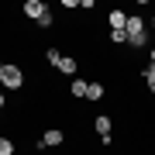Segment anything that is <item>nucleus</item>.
I'll return each mask as SVG.
<instances>
[{
  "mask_svg": "<svg viewBox=\"0 0 155 155\" xmlns=\"http://www.w3.org/2000/svg\"><path fill=\"white\" fill-rule=\"evenodd\" d=\"M45 11H48V7H45L41 0H28V4H24V14H28L31 21H38V17H41Z\"/></svg>",
  "mask_w": 155,
  "mask_h": 155,
  "instance_id": "nucleus-5",
  "label": "nucleus"
},
{
  "mask_svg": "<svg viewBox=\"0 0 155 155\" xmlns=\"http://www.w3.org/2000/svg\"><path fill=\"white\" fill-rule=\"evenodd\" d=\"M86 90H90L86 79H72V97H86Z\"/></svg>",
  "mask_w": 155,
  "mask_h": 155,
  "instance_id": "nucleus-9",
  "label": "nucleus"
},
{
  "mask_svg": "<svg viewBox=\"0 0 155 155\" xmlns=\"http://www.w3.org/2000/svg\"><path fill=\"white\" fill-rule=\"evenodd\" d=\"M66 141V134L59 131V127H48V131L41 134V141H38V148H45V145H48V148H55V145H62Z\"/></svg>",
  "mask_w": 155,
  "mask_h": 155,
  "instance_id": "nucleus-3",
  "label": "nucleus"
},
{
  "mask_svg": "<svg viewBox=\"0 0 155 155\" xmlns=\"http://www.w3.org/2000/svg\"><path fill=\"white\" fill-rule=\"evenodd\" d=\"M0 155H14V141L11 138H0Z\"/></svg>",
  "mask_w": 155,
  "mask_h": 155,
  "instance_id": "nucleus-13",
  "label": "nucleus"
},
{
  "mask_svg": "<svg viewBox=\"0 0 155 155\" xmlns=\"http://www.w3.org/2000/svg\"><path fill=\"white\" fill-rule=\"evenodd\" d=\"M0 86L4 90H21L24 86V72L17 66H4V72H0Z\"/></svg>",
  "mask_w": 155,
  "mask_h": 155,
  "instance_id": "nucleus-1",
  "label": "nucleus"
},
{
  "mask_svg": "<svg viewBox=\"0 0 155 155\" xmlns=\"http://www.w3.org/2000/svg\"><path fill=\"white\" fill-rule=\"evenodd\" d=\"M104 97V83H90V90H86V100H100Z\"/></svg>",
  "mask_w": 155,
  "mask_h": 155,
  "instance_id": "nucleus-10",
  "label": "nucleus"
},
{
  "mask_svg": "<svg viewBox=\"0 0 155 155\" xmlns=\"http://www.w3.org/2000/svg\"><path fill=\"white\" fill-rule=\"evenodd\" d=\"M148 41H152V35H148V31H141V35H134V38H127V45H131V48H145Z\"/></svg>",
  "mask_w": 155,
  "mask_h": 155,
  "instance_id": "nucleus-8",
  "label": "nucleus"
},
{
  "mask_svg": "<svg viewBox=\"0 0 155 155\" xmlns=\"http://www.w3.org/2000/svg\"><path fill=\"white\" fill-rule=\"evenodd\" d=\"M127 38H134V35H141V31H148V21H145L141 14H127Z\"/></svg>",
  "mask_w": 155,
  "mask_h": 155,
  "instance_id": "nucleus-2",
  "label": "nucleus"
},
{
  "mask_svg": "<svg viewBox=\"0 0 155 155\" xmlns=\"http://www.w3.org/2000/svg\"><path fill=\"white\" fill-rule=\"evenodd\" d=\"M145 83H148V90L155 93V66H148V69H145Z\"/></svg>",
  "mask_w": 155,
  "mask_h": 155,
  "instance_id": "nucleus-14",
  "label": "nucleus"
},
{
  "mask_svg": "<svg viewBox=\"0 0 155 155\" xmlns=\"http://www.w3.org/2000/svg\"><path fill=\"white\" fill-rule=\"evenodd\" d=\"M45 59H48L52 66H59V62H62V52H59V48H48V52H45Z\"/></svg>",
  "mask_w": 155,
  "mask_h": 155,
  "instance_id": "nucleus-12",
  "label": "nucleus"
},
{
  "mask_svg": "<svg viewBox=\"0 0 155 155\" xmlns=\"http://www.w3.org/2000/svg\"><path fill=\"white\" fill-rule=\"evenodd\" d=\"M148 55H152V66H155V45H152V52H148Z\"/></svg>",
  "mask_w": 155,
  "mask_h": 155,
  "instance_id": "nucleus-17",
  "label": "nucleus"
},
{
  "mask_svg": "<svg viewBox=\"0 0 155 155\" xmlns=\"http://www.w3.org/2000/svg\"><path fill=\"white\" fill-rule=\"evenodd\" d=\"M93 127H97V134H100V138H107V134H110V117H104V114H100L97 121H93Z\"/></svg>",
  "mask_w": 155,
  "mask_h": 155,
  "instance_id": "nucleus-6",
  "label": "nucleus"
},
{
  "mask_svg": "<svg viewBox=\"0 0 155 155\" xmlns=\"http://www.w3.org/2000/svg\"><path fill=\"white\" fill-rule=\"evenodd\" d=\"M4 66H7V62H0V72H4Z\"/></svg>",
  "mask_w": 155,
  "mask_h": 155,
  "instance_id": "nucleus-18",
  "label": "nucleus"
},
{
  "mask_svg": "<svg viewBox=\"0 0 155 155\" xmlns=\"http://www.w3.org/2000/svg\"><path fill=\"white\" fill-rule=\"evenodd\" d=\"M55 69H59V72H66V76H72V72H76L79 66H76V59H69V55H62V62H59Z\"/></svg>",
  "mask_w": 155,
  "mask_h": 155,
  "instance_id": "nucleus-7",
  "label": "nucleus"
},
{
  "mask_svg": "<svg viewBox=\"0 0 155 155\" xmlns=\"http://www.w3.org/2000/svg\"><path fill=\"white\" fill-rule=\"evenodd\" d=\"M110 41H114V45H124V41H127V31H110Z\"/></svg>",
  "mask_w": 155,
  "mask_h": 155,
  "instance_id": "nucleus-15",
  "label": "nucleus"
},
{
  "mask_svg": "<svg viewBox=\"0 0 155 155\" xmlns=\"http://www.w3.org/2000/svg\"><path fill=\"white\" fill-rule=\"evenodd\" d=\"M4 104H7V97H4V93H0V110H4Z\"/></svg>",
  "mask_w": 155,
  "mask_h": 155,
  "instance_id": "nucleus-16",
  "label": "nucleus"
},
{
  "mask_svg": "<svg viewBox=\"0 0 155 155\" xmlns=\"http://www.w3.org/2000/svg\"><path fill=\"white\" fill-rule=\"evenodd\" d=\"M52 21H55V17H52V11H45V14H41L35 24H38V28H52Z\"/></svg>",
  "mask_w": 155,
  "mask_h": 155,
  "instance_id": "nucleus-11",
  "label": "nucleus"
},
{
  "mask_svg": "<svg viewBox=\"0 0 155 155\" xmlns=\"http://www.w3.org/2000/svg\"><path fill=\"white\" fill-rule=\"evenodd\" d=\"M107 21H110V31H124V28H127V14H124V11H110Z\"/></svg>",
  "mask_w": 155,
  "mask_h": 155,
  "instance_id": "nucleus-4",
  "label": "nucleus"
}]
</instances>
